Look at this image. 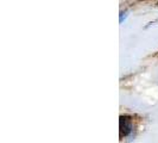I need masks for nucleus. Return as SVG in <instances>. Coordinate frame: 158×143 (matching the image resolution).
Here are the masks:
<instances>
[{
	"label": "nucleus",
	"mask_w": 158,
	"mask_h": 143,
	"mask_svg": "<svg viewBox=\"0 0 158 143\" xmlns=\"http://www.w3.org/2000/svg\"><path fill=\"white\" fill-rule=\"evenodd\" d=\"M119 124H120V137H124V136L130 135V132L132 131V120L128 116H121L120 120H119Z\"/></svg>",
	"instance_id": "nucleus-1"
}]
</instances>
